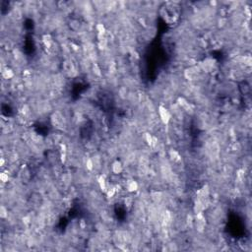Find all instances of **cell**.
I'll return each mask as SVG.
<instances>
[{
	"label": "cell",
	"instance_id": "cell-4",
	"mask_svg": "<svg viewBox=\"0 0 252 252\" xmlns=\"http://www.w3.org/2000/svg\"><path fill=\"white\" fill-rule=\"evenodd\" d=\"M125 187L128 192L132 193V192H136L139 189V184L137 183V181H135V180H129V181L126 182Z\"/></svg>",
	"mask_w": 252,
	"mask_h": 252
},
{
	"label": "cell",
	"instance_id": "cell-3",
	"mask_svg": "<svg viewBox=\"0 0 252 252\" xmlns=\"http://www.w3.org/2000/svg\"><path fill=\"white\" fill-rule=\"evenodd\" d=\"M97 182H98V185L100 187V189L102 191V192L106 193V191L108 189V184L106 182V180L105 178L104 175H100L97 178Z\"/></svg>",
	"mask_w": 252,
	"mask_h": 252
},
{
	"label": "cell",
	"instance_id": "cell-7",
	"mask_svg": "<svg viewBox=\"0 0 252 252\" xmlns=\"http://www.w3.org/2000/svg\"><path fill=\"white\" fill-rule=\"evenodd\" d=\"M96 31L98 32V35H105V34H106V29H105V25L101 24V23L96 25Z\"/></svg>",
	"mask_w": 252,
	"mask_h": 252
},
{
	"label": "cell",
	"instance_id": "cell-10",
	"mask_svg": "<svg viewBox=\"0 0 252 252\" xmlns=\"http://www.w3.org/2000/svg\"><path fill=\"white\" fill-rule=\"evenodd\" d=\"M93 71H94L95 76H99V77H101V76L102 75V69L100 68V66H99L98 64H95V63H94V65H93Z\"/></svg>",
	"mask_w": 252,
	"mask_h": 252
},
{
	"label": "cell",
	"instance_id": "cell-8",
	"mask_svg": "<svg viewBox=\"0 0 252 252\" xmlns=\"http://www.w3.org/2000/svg\"><path fill=\"white\" fill-rule=\"evenodd\" d=\"M8 216H9L8 209H7L4 205H2L1 207H0V218L2 220H6L8 218Z\"/></svg>",
	"mask_w": 252,
	"mask_h": 252
},
{
	"label": "cell",
	"instance_id": "cell-2",
	"mask_svg": "<svg viewBox=\"0 0 252 252\" xmlns=\"http://www.w3.org/2000/svg\"><path fill=\"white\" fill-rule=\"evenodd\" d=\"M124 170V168H123V165H122V162H120V161H114L112 162V165H111V172L113 173V175H120L122 172Z\"/></svg>",
	"mask_w": 252,
	"mask_h": 252
},
{
	"label": "cell",
	"instance_id": "cell-11",
	"mask_svg": "<svg viewBox=\"0 0 252 252\" xmlns=\"http://www.w3.org/2000/svg\"><path fill=\"white\" fill-rule=\"evenodd\" d=\"M0 180L2 181V183H7L9 181V175L6 172H1L0 173Z\"/></svg>",
	"mask_w": 252,
	"mask_h": 252
},
{
	"label": "cell",
	"instance_id": "cell-5",
	"mask_svg": "<svg viewBox=\"0 0 252 252\" xmlns=\"http://www.w3.org/2000/svg\"><path fill=\"white\" fill-rule=\"evenodd\" d=\"M169 158L172 161H173V162H181V156L177 151L175 150H170L169 151Z\"/></svg>",
	"mask_w": 252,
	"mask_h": 252
},
{
	"label": "cell",
	"instance_id": "cell-6",
	"mask_svg": "<svg viewBox=\"0 0 252 252\" xmlns=\"http://www.w3.org/2000/svg\"><path fill=\"white\" fill-rule=\"evenodd\" d=\"M2 76H3L4 79L9 80V79H12V78L15 76V73H14V71L12 69L5 68L4 70L2 71Z\"/></svg>",
	"mask_w": 252,
	"mask_h": 252
},
{
	"label": "cell",
	"instance_id": "cell-1",
	"mask_svg": "<svg viewBox=\"0 0 252 252\" xmlns=\"http://www.w3.org/2000/svg\"><path fill=\"white\" fill-rule=\"evenodd\" d=\"M158 113H159V118L161 119L162 123H164L165 125H168L172 119V112H170L168 108L164 105H159L158 108Z\"/></svg>",
	"mask_w": 252,
	"mask_h": 252
},
{
	"label": "cell",
	"instance_id": "cell-9",
	"mask_svg": "<svg viewBox=\"0 0 252 252\" xmlns=\"http://www.w3.org/2000/svg\"><path fill=\"white\" fill-rule=\"evenodd\" d=\"M85 165H86V169L88 170H93L94 169V161L92 158H89L86 159L85 162Z\"/></svg>",
	"mask_w": 252,
	"mask_h": 252
}]
</instances>
